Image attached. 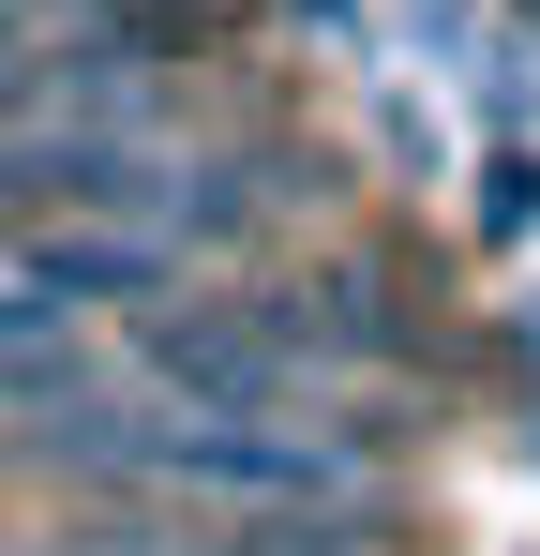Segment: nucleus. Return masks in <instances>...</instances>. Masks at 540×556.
<instances>
[{
    "label": "nucleus",
    "mask_w": 540,
    "mask_h": 556,
    "mask_svg": "<svg viewBox=\"0 0 540 556\" xmlns=\"http://www.w3.org/2000/svg\"><path fill=\"white\" fill-rule=\"evenodd\" d=\"M480 241H540V151H496L480 166Z\"/></svg>",
    "instance_id": "nucleus-2"
},
{
    "label": "nucleus",
    "mask_w": 540,
    "mask_h": 556,
    "mask_svg": "<svg viewBox=\"0 0 540 556\" xmlns=\"http://www.w3.org/2000/svg\"><path fill=\"white\" fill-rule=\"evenodd\" d=\"M15 46H30V0H0V61H15Z\"/></svg>",
    "instance_id": "nucleus-3"
},
{
    "label": "nucleus",
    "mask_w": 540,
    "mask_h": 556,
    "mask_svg": "<svg viewBox=\"0 0 540 556\" xmlns=\"http://www.w3.org/2000/svg\"><path fill=\"white\" fill-rule=\"evenodd\" d=\"M511 30H526V46H540V0H511Z\"/></svg>",
    "instance_id": "nucleus-5"
},
{
    "label": "nucleus",
    "mask_w": 540,
    "mask_h": 556,
    "mask_svg": "<svg viewBox=\"0 0 540 556\" xmlns=\"http://www.w3.org/2000/svg\"><path fill=\"white\" fill-rule=\"evenodd\" d=\"M136 376H166L180 406H316L331 376L300 362V331L270 316V286H241V301H136Z\"/></svg>",
    "instance_id": "nucleus-1"
},
{
    "label": "nucleus",
    "mask_w": 540,
    "mask_h": 556,
    "mask_svg": "<svg viewBox=\"0 0 540 556\" xmlns=\"http://www.w3.org/2000/svg\"><path fill=\"white\" fill-rule=\"evenodd\" d=\"M300 15H316V30H360V0H300Z\"/></svg>",
    "instance_id": "nucleus-4"
}]
</instances>
